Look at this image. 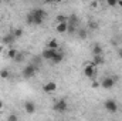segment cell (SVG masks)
<instances>
[{"mask_svg":"<svg viewBox=\"0 0 122 121\" xmlns=\"http://www.w3.org/2000/svg\"><path fill=\"white\" fill-rule=\"evenodd\" d=\"M0 77H1V78H9V77H10L9 70H1V71H0Z\"/></svg>","mask_w":122,"mask_h":121,"instance_id":"7402d4cb","label":"cell"},{"mask_svg":"<svg viewBox=\"0 0 122 121\" xmlns=\"http://www.w3.org/2000/svg\"><path fill=\"white\" fill-rule=\"evenodd\" d=\"M11 33L14 34V37H16V38H19V37H21V36H23V29H20V27H19V29H14Z\"/></svg>","mask_w":122,"mask_h":121,"instance_id":"ac0fdd59","label":"cell"},{"mask_svg":"<svg viewBox=\"0 0 122 121\" xmlns=\"http://www.w3.org/2000/svg\"><path fill=\"white\" fill-rule=\"evenodd\" d=\"M62 60H64V53H62L61 50H57V51H56V54H54V57L51 59V63L58 64V63H61Z\"/></svg>","mask_w":122,"mask_h":121,"instance_id":"30bf717a","label":"cell"},{"mask_svg":"<svg viewBox=\"0 0 122 121\" xmlns=\"http://www.w3.org/2000/svg\"><path fill=\"white\" fill-rule=\"evenodd\" d=\"M118 6L122 9V0H118Z\"/></svg>","mask_w":122,"mask_h":121,"instance_id":"83f0119b","label":"cell"},{"mask_svg":"<svg viewBox=\"0 0 122 121\" xmlns=\"http://www.w3.org/2000/svg\"><path fill=\"white\" fill-rule=\"evenodd\" d=\"M107 4L109 7H115V6H118V0H107Z\"/></svg>","mask_w":122,"mask_h":121,"instance_id":"cb8c5ba5","label":"cell"},{"mask_svg":"<svg viewBox=\"0 0 122 121\" xmlns=\"http://www.w3.org/2000/svg\"><path fill=\"white\" fill-rule=\"evenodd\" d=\"M0 3H1V0H0Z\"/></svg>","mask_w":122,"mask_h":121,"instance_id":"1f68e13d","label":"cell"},{"mask_svg":"<svg viewBox=\"0 0 122 121\" xmlns=\"http://www.w3.org/2000/svg\"><path fill=\"white\" fill-rule=\"evenodd\" d=\"M64 22H68V17L64 16V14H58L57 16V23H64Z\"/></svg>","mask_w":122,"mask_h":121,"instance_id":"ffe728a7","label":"cell"},{"mask_svg":"<svg viewBox=\"0 0 122 121\" xmlns=\"http://www.w3.org/2000/svg\"><path fill=\"white\" fill-rule=\"evenodd\" d=\"M56 51L57 50H54V49H44L43 50V53H41V57L44 59V60H48V61H51V59L54 57V54H56Z\"/></svg>","mask_w":122,"mask_h":121,"instance_id":"52a82bcc","label":"cell"},{"mask_svg":"<svg viewBox=\"0 0 122 121\" xmlns=\"http://www.w3.org/2000/svg\"><path fill=\"white\" fill-rule=\"evenodd\" d=\"M13 60L16 61V63H23V61H24V53L17 51V54H16V57H14Z\"/></svg>","mask_w":122,"mask_h":121,"instance_id":"9a60e30c","label":"cell"},{"mask_svg":"<svg viewBox=\"0 0 122 121\" xmlns=\"http://www.w3.org/2000/svg\"><path fill=\"white\" fill-rule=\"evenodd\" d=\"M95 74H97V66L94 64V61H88V63H85V67H84V76L88 77V78H92Z\"/></svg>","mask_w":122,"mask_h":121,"instance_id":"3957f363","label":"cell"},{"mask_svg":"<svg viewBox=\"0 0 122 121\" xmlns=\"http://www.w3.org/2000/svg\"><path fill=\"white\" fill-rule=\"evenodd\" d=\"M78 31V37L80 38H87V36H88V33H87V30H84V29H80Z\"/></svg>","mask_w":122,"mask_h":121,"instance_id":"d6986e66","label":"cell"},{"mask_svg":"<svg viewBox=\"0 0 122 121\" xmlns=\"http://www.w3.org/2000/svg\"><path fill=\"white\" fill-rule=\"evenodd\" d=\"M14 41H16V37H14L13 33H9L3 37V44H6V46H11Z\"/></svg>","mask_w":122,"mask_h":121,"instance_id":"9c48e42d","label":"cell"},{"mask_svg":"<svg viewBox=\"0 0 122 121\" xmlns=\"http://www.w3.org/2000/svg\"><path fill=\"white\" fill-rule=\"evenodd\" d=\"M67 23H70V24H74V26H77V23H78V17L75 16V14H72V16H70L68 17V22Z\"/></svg>","mask_w":122,"mask_h":121,"instance_id":"e0dca14e","label":"cell"},{"mask_svg":"<svg viewBox=\"0 0 122 121\" xmlns=\"http://www.w3.org/2000/svg\"><path fill=\"white\" fill-rule=\"evenodd\" d=\"M16 54H17V50H16V49H10V50L7 51V56H9L10 59H14Z\"/></svg>","mask_w":122,"mask_h":121,"instance_id":"44dd1931","label":"cell"},{"mask_svg":"<svg viewBox=\"0 0 122 121\" xmlns=\"http://www.w3.org/2000/svg\"><path fill=\"white\" fill-rule=\"evenodd\" d=\"M46 1H47V3H50V1H54V0H46Z\"/></svg>","mask_w":122,"mask_h":121,"instance_id":"f546056e","label":"cell"},{"mask_svg":"<svg viewBox=\"0 0 122 121\" xmlns=\"http://www.w3.org/2000/svg\"><path fill=\"white\" fill-rule=\"evenodd\" d=\"M94 64L95 66H101V64H104V61H105V59H104V54H94Z\"/></svg>","mask_w":122,"mask_h":121,"instance_id":"8fae6325","label":"cell"},{"mask_svg":"<svg viewBox=\"0 0 122 121\" xmlns=\"http://www.w3.org/2000/svg\"><path fill=\"white\" fill-rule=\"evenodd\" d=\"M47 47H48V49H54V50H57V49H58V43H57V40H50V41L47 43Z\"/></svg>","mask_w":122,"mask_h":121,"instance_id":"2e32d148","label":"cell"},{"mask_svg":"<svg viewBox=\"0 0 122 121\" xmlns=\"http://www.w3.org/2000/svg\"><path fill=\"white\" fill-rule=\"evenodd\" d=\"M118 80V77H105L102 81H101V86L107 90H111L114 86H115V81Z\"/></svg>","mask_w":122,"mask_h":121,"instance_id":"5b68a950","label":"cell"},{"mask_svg":"<svg viewBox=\"0 0 122 121\" xmlns=\"http://www.w3.org/2000/svg\"><path fill=\"white\" fill-rule=\"evenodd\" d=\"M37 68H38V66H36V64H27L24 68H23V71H21V76L24 77V78H33L34 76H36V71H37Z\"/></svg>","mask_w":122,"mask_h":121,"instance_id":"7a4b0ae2","label":"cell"},{"mask_svg":"<svg viewBox=\"0 0 122 121\" xmlns=\"http://www.w3.org/2000/svg\"><path fill=\"white\" fill-rule=\"evenodd\" d=\"M9 121H16L17 120V116L16 114H11V116H9V118H7Z\"/></svg>","mask_w":122,"mask_h":121,"instance_id":"d4e9b609","label":"cell"},{"mask_svg":"<svg viewBox=\"0 0 122 121\" xmlns=\"http://www.w3.org/2000/svg\"><path fill=\"white\" fill-rule=\"evenodd\" d=\"M43 90L46 91V93H54V91L57 90V84L56 83H53V81H48V83H46L44 86H43Z\"/></svg>","mask_w":122,"mask_h":121,"instance_id":"ba28073f","label":"cell"},{"mask_svg":"<svg viewBox=\"0 0 122 121\" xmlns=\"http://www.w3.org/2000/svg\"><path fill=\"white\" fill-rule=\"evenodd\" d=\"M104 107H105V110L109 111V113H117V111H118V104H117V101H114V100L105 101Z\"/></svg>","mask_w":122,"mask_h":121,"instance_id":"8992f818","label":"cell"},{"mask_svg":"<svg viewBox=\"0 0 122 121\" xmlns=\"http://www.w3.org/2000/svg\"><path fill=\"white\" fill-rule=\"evenodd\" d=\"M92 54H104L102 47H101L99 44H95V46L92 47Z\"/></svg>","mask_w":122,"mask_h":121,"instance_id":"5bb4252c","label":"cell"},{"mask_svg":"<svg viewBox=\"0 0 122 121\" xmlns=\"http://www.w3.org/2000/svg\"><path fill=\"white\" fill-rule=\"evenodd\" d=\"M3 105H4V104H3V101H0V110L3 108Z\"/></svg>","mask_w":122,"mask_h":121,"instance_id":"f1b7e54d","label":"cell"},{"mask_svg":"<svg viewBox=\"0 0 122 121\" xmlns=\"http://www.w3.org/2000/svg\"><path fill=\"white\" fill-rule=\"evenodd\" d=\"M118 54H119V57L122 59V49H119V50H118Z\"/></svg>","mask_w":122,"mask_h":121,"instance_id":"4316f807","label":"cell"},{"mask_svg":"<svg viewBox=\"0 0 122 121\" xmlns=\"http://www.w3.org/2000/svg\"><path fill=\"white\" fill-rule=\"evenodd\" d=\"M67 27H68V23L64 22V23H57V31L58 33H67Z\"/></svg>","mask_w":122,"mask_h":121,"instance_id":"4fadbf2b","label":"cell"},{"mask_svg":"<svg viewBox=\"0 0 122 121\" xmlns=\"http://www.w3.org/2000/svg\"><path fill=\"white\" fill-rule=\"evenodd\" d=\"M88 29H90V30H97V29H98V23H97V22H90Z\"/></svg>","mask_w":122,"mask_h":121,"instance_id":"603a6c76","label":"cell"},{"mask_svg":"<svg viewBox=\"0 0 122 121\" xmlns=\"http://www.w3.org/2000/svg\"><path fill=\"white\" fill-rule=\"evenodd\" d=\"M24 108H26V111H27L29 114H33V113L36 111V104H34V103H31V101H26Z\"/></svg>","mask_w":122,"mask_h":121,"instance_id":"7c38bea8","label":"cell"},{"mask_svg":"<svg viewBox=\"0 0 122 121\" xmlns=\"http://www.w3.org/2000/svg\"><path fill=\"white\" fill-rule=\"evenodd\" d=\"M44 20H46V11L43 9H34V10H31L30 13L27 14V17H26L27 24H34V26L43 24Z\"/></svg>","mask_w":122,"mask_h":121,"instance_id":"6da1fadb","label":"cell"},{"mask_svg":"<svg viewBox=\"0 0 122 121\" xmlns=\"http://www.w3.org/2000/svg\"><path fill=\"white\" fill-rule=\"evenodd\" d=\"M53 110H54L56 113H65V111L68 110V104H67V100H65V98H60L58 101H56V104H54Z\"/></svg>","mask_w":122,"mask_h":121,"instance_id":"277c9868","label":"cell"},{"mask_svg":"<svg viewBox=\"0 0 122 121\" xmlns=\"http://www.w3.org/2000/svg\"><path fill=\"white\" fill-rule=\"evenodd\" d=\"M99 86H101V84H99L98 81H94V83H92V88H98Z\"/></svg>","mask_w":122,"mask_h":121,"instance_id":"484cf974","label":"cell"},{"mask_svg":"<svg viewBox=\"0 0 122 121\" xmlns=\"http://www.w3.org/2000/svg\"><path fill=\"white\" fill-rule=\"evenodd\" d=\"M54 1H58V3H60V1H62V0H54Z\"/></svg>","mask_w":122,"mask_h":121,"instance_id":"4dcf8cb0","label":"cell"}]
</instances>
